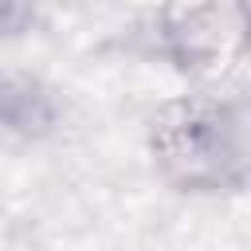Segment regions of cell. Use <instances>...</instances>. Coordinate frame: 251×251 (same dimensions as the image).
<instances>
[{
    "label": "cell",
    "instance_id": "cell-1",
    "mask_svg": "<svg viewBox=\"0 0 251 251\" xmlns=\"http://www.w3.org/2000/svg\"><path fill=\"white\" fill-rule=\"evenodd\" d=\"M145 145L157 176L188 196L243 192L251 173V110L243 94L188 90L165 98L149 126Z\"/></svg>",
    "mask_w": 251,
    "mask_h": 251
},
{
    "label": "cell",
    "instance_id": "cell-2",
    "mask_svg": "<svg viewBox=\"0 0 251 251\" xmlns=\"http://www.w3.org/2000/svg\"><path fill=\"white\" fill-rule=\"evenodd\" d=\"M157 55L180 71L184 78L208 82L227 75L243 51L251 31V12L243 0H192V4H165L149 20Z\"/></svg>",
    "mask_w": 251,
    "mask_h": 251
},
{
    "label": "cell",
    "instance_id": "cell-3",
    "mask_svg": "<svg viewBox=\"0 0 251 251\" xmlns=\"http://www.w3.org/2000/svg\"><path fill=\"white\" fill-rule=\"evenodd\" d=\"M31 24H35V8H27V4H0V43L20 39L24 31H31Z\"/></svg>",
    "mask_w": 251,
    "mask_h": 251
}]
</instances>
